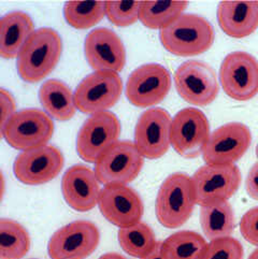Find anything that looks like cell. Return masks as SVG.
<instances>
[{"mask_svg":"<svg viewBox=\"0 0 258 259\" xmlns=\"http://www.w3.org/2000/svg\"><path fill=\"white\" fill-rule=\"evenodd\" d=\"M208 245L205 239L195 231H178L159 244L165 259H199Z\"/></svg>","mask_w":258,"mask_h":259,"instance_id":"25","label":"cell"},{"mask_svg":"<svg viewBox=\"0 0 258 259\" xmlns=\"http://www.w3.org/2000/svg\"><path fill=\"white\" fill-rule=\"evenodd\" d=\"M86 62L95 71H122L126 64V50L117 33L106 27L93 29L84 42Z\"/></svg>","mask_w":258,"mask_h":259,"instance_id":"18","label":"cell"},{"mask_svg":"<svg viewBox=\"0 0 258 259\" xmlns=\"http://www.w3.org/2000/svg\"><path fill=\"white\" fill-rule=\"evenodd\" d=\"M120 135V123L112 112H101L85 120L76 136V153L90 163H96L115 143Z\"/></svg>","mask_w":258,"mask_h":259,"instance_id":"6","label":"cell"},{"mask_svg":"<svg viewBox=\"0 0 258 259\" xmlns=\"http://www.w3.org/2000/svg\"><path fill=\"white\" fill-rule=\"evenodd\" d=\"M34 32L31 17L23 11L9 12L0 21V56L17 58L25 43Z\"/></svg>","mask_w":258,"mask_h":259,"instance_id":"21","label":"cell"},{"mask_svg":"<svg viewBox=\"0 0 258 259\" xmlns=\"http://www.w3.org/2000/svg\"><path fill=\"white\" fill-rule=\"evenodd\" d=\"M30 259H38V258H30Z\"/></svg>","mask_w":258,"mask_h":259,"instance_id":"38","label":"cell"},{"mask_svg":"<svg viewBox=\"0 0 258 259\" xmlns=\"http://www.w3.org/2000/svg\"><path fill=\"white\" fill-rule=\"evenodd\" d=\"M200 225L209 241L231 237L236 228V217L229 201L201 205Z\"/></svg>","mask_w":258,"mask_h":259,"instance_id":"23","label":"cell"},{"mask_svg":"<svg viewBox=\"0 0 258 259\" xmlns=\"http://www.w3.org/2000/svg\"><path fill=\"white\" fill-rule=\"evenodd\" d=\"M159 244H160V243H159ZM141 259H165V258H163V256L161 255L160 248H159V245H158L157 248L155 249V251H153L150 255L145 256V257H143V258H141Z\"/></svg>","mask_w":258,"mask_h":259,"instance_id":"34","label":"cell"},{"mask_svg":"<svg viewBox=\"0 0 258 259\" xmlns=\"http://www.w3.org/2000/svg\"><path fill=\"white\" fill-rule=\"evenodd\" d=\"M117 240L126 254L139 259L150 255L159 245L153 229L142 222L126 228H119Z\"/></svg>","mask_w":258,"mask_h":259,"instance_id":"24","label":"cell"},{"mask_svg":"<svg viewBox=\"0 0 258 259\" xmlns=\"http://www.w3.org/2000/svg\"><path fill=\"white\" fill-rule=\"evenodd\" d=\"M0 105H2V120H0V129H2L17 112L13 95L5 89L0 90Z\"/></svg>","mask_w":258,"mask_h":259,"instance_id":"32","label":"cell"},{"mask_svg":"<svg viewBox=\"0 0 258 259\" xmlns=\"http://www.w3.org/2000/svg\"><path fill=\"white\" fill-rule=\"evenodd\" d=\"M62 193L66 203L77 212H88L98 205L101 194L99 180L91 168L74 165L62 180Z\"/></svg>","mask_w":258,"mask_h":259,"instance_id":"19","label":"cell"},{"mask_svg":"<svg viewBox=\"0 0 258 259\" xmlns=\"http://www.w3.org/2000/svg\"><path fill=\"white\" fill-rule=\"evenodd\" d=\"M100 242L98 227L90 221H75L52 235L48 253L51 259H85Z\"/></svg>","mask_w":258,"mask_h":259,"instance_id":"11","label":"cell"},{"mask_svg":"<svg viewBox=\"0 0 258 259\" xmlns=\"http://www.w3.org/2000/svg\"><path fill=\"white\" fill-rule=\"evenodd\" d=\"M210 136L208 117L199 109H182L172 118L171 146L184 158L193 159L202 155Z\"/></svg>","mask_w":258,"mask_h":259,"instance_id":"10","label":"cell"},{"mask_svg":"<svg viewBox=\"0 0 258 259\" xmlns=\"http://www.w3.org/2000/svg\"><path fill=\"white\" fill-rule=\"evenodd\" d=\"M162 47L171 54L191 57L203 54L214 43L215 32L212 24L204 17L184 13L159 32Z\"/></svg>","mask_w":258,"mask_h":259,"instance_id":"2","label":"cell"},{"mask_svg":"<svg viewBox=\"0 0 258 259\" xmlns=\"http://www.w3.org/2000/svg\"><path fill=\"white\" fill-rule=\"evenodd\" d=\"M217 15L221 29L227 36L242 39L258 28V2H222Z\"/></svg>","mask_w":258,"mask_h":259,"instance_id":"20","label":"cell"},{"mask_svg":"<svg viewBox=\"0 0 258 259\" xmlns=\"http://www.w3.org/2000/svg\"><path fill=\"white\" fill-rule=\"evenodd\" d=\"M187 7V2H143L140 22L150 29L161 30L183 15Z\"/></svg>","mask_w":258,"mask_h":259,"instance_id":"27","label":"cell"},{"mask_svg":"<svg viewBox=\"0 0 258 259\" xmlns=\"http://www.w3.org/2000/svg\"><path fill=\"white\" fill-rule=\"evenodd\" d=\"M197 204L193 179L176 172L161 183L155 202V213L160 225L176 229L192 217Z\"/></svg>","mask_w":258,"mask_h":259,"instance_id":"3","label":"cell"},{"mask_svg":"<svg viewBox=\"0 0 258 259\" xmlns=\"http://www.w3.org/2000/svg\"><path fill=\"white\" fill-rule=\"evenodd\" d=\"M30 245V236L23 225L13 220H0V259H22Z\"/></svg>","mask_w":258,"mask_h":259,"instance_id":"26","label":"cell"},{"mask_svg":"<svg viewBox=\"0 0 258 259\" xmlns=\"http://www.w3.org/2000/svg\"><path fill=\"white\" fill-rule=\"evenodd\" d=\"M172 118L162 108H151L140 115L135 127V145L146 159H158L171 145Z\"/></svg>","mask_w":258,"mask_h":259,"instance_id":"15","label":"cell"},{"mask_svg":"<svg viewBox=\"0 0 258 259\" xmlns=\"http://www.w3.org/2000/svg\"><path fill=\"white\" fill-rule=\"evenodd\" d=\"M99 259H127V258L117 253H107V254L101 255Z\"/></svg>","mask_w":258,"mask_h":259,"instance_id":"35","label":"cell"},{"mask_svg":"<svg viewBox=\"0 0 258 259\" xmlns=\"http://www.w3.org/2000/svg\"><path fill=\"white\" fill-rule=\"evenodd\" d=\"M197 204L228 201L240 187L241 171L236 165H204L192 177Z\"/></svg>","mask_w":258,"mask_h":259,"instance_id":"13","label":"cell"},{"mask_svg":"<svg viewBox=\"0 0 258 259\" xmlns=\"http://www.w3.org/2000/svg\"><path fill=\"white\" fill-rule=\"evenodd\" d=\"M64 163V155L56 146L45 145L22 152L14 160L13 172L21 183L37 186L57 178Z\"/></svg>","mask_w":258,"mask_h":259,"instance_id":"16","label":"cell"},{"mask_svg":"<svg viewBox=\"0 0 258 259\" xmlns=\"http://www.w3.org/2000/svg\"><path fill=\"white\" fill-rule=\"evenodd\" d=\"M252 143L249 128L239 122L227 123L211 134L202 153L205 165H235Z\"/></svg>","mask_w":258,"mask_h":259,"instance_id":"14","label":"cell"},{"mask_svg":"<svg viewBox=\"0 0 258 259\" xmlns=\"http://www.w3.org/2000/svg\"><path fill=\"white\" fill-rule=\"evenodd\" d=\"M39 99L46 113L58 122L71 119L77 110L74 93L66 83L57 79L48 80L41 85Z\"/></svg>","mask_w":258,"mask_h":259,"instance_id":"22","label":"cell"},{"mask_svg":"<svg viewBox=\"0 0 258 259\" xmlns=\"http://www.w3.org/2000/svg\"><path fill=\"white\" fill-rule=\"evenodd\" d=\"M220 83L231 99L251 100L258 94V60L243 51L229 53L220 68Z\"/></svg>","mask_w":258,"mask_h":259,"instance_id":"9","label":"cell"},{"mask_svg":"<svg viewBox=\"0 0 258 259\" xmlns=\"http://www.w3.org/2000/svg\"><path fill=\"white\" fill-rule=\"evenodd\" d=\"M240 231L248 243L258 247V206L249 209L240 222Z\"/></svg>","mask_w":258,"mask_h":259,"instance_id":"31","label":"cell"},{"mask_svg":"<svg viewBox=\"0 0 258 259\" xmlns=\"http://www.w3.org/2000/svg\"><path fill=\"white\" fill-rule=\"evenodd\" d=\"M144 157L132 141H118L95 163L100 184L127 185L138 178L144 165Z\"/></svg>","mask_w":258,"mask_h":259,"instance_id":"8","label":"cell"},{"mask_svg":"<svg viewBox=\"0 0 258 259\" xmlns=\"http://www.w3.org/2000/svg\"><path fill=\"white\" fill-rule=\"evenodd\" d=\"M171 74L159 64H145L132 72L126 83V97L133 106L150 108L165 99L171 89Z\"/></svg>","mask_w":258,"mask_h":259,"instance_id":"12","label":"cell"},{"mask_svg":"<svg viewBox=\"0 0 258 259\" xmlns=\"http://www.w3.org/2000/svg\"><path fill=\"white\" fill-rule=\"evenodd\" d=\"M62 53L63 40L56 30L36 29L16 58L17 73L24 82L38 83L54 70Z\"/></svg>","mask_w":258,"mask_h":259,"instance_id":"1","label":"cell"},{"mask_svg":"<svg viewBox=\"0 0 258 259\" xmlns=\"http://www.w3.org/2000/svg\"><path fill=\"white\" fill-rule=\"evenodd\" d=\"M98 206L103 218L118 228H126L140 223L144 213L140 195L127 185L103 187Z\"/></svg>","mask_w":258,"mask_h":259,"instance_id":"17","label":"cell"},{"mask_svg":"<svg viewBox=\"0 0 258 259\" xmlns=\"http://www.w3.org/2000/svg\"><path fill=\"white\" fill-rule=\"evenodd\" d=\"M243 246L235 238L210 241L199 259H243Z\"/></svg>","mask_w":258,"mask_h":259,"instance_id":"30","label":"cell"},{"mask_svg":"<svg viewBox=\"0 0 258 259\" xmlns=\"http://www.w3.org/2000/svg\"><path fill=\"white\" fill-rule=\"evenodd\" d=\"M245 191L252 199L258 201V161L254 163L246 176Z\"/></svg>","mask_w":258,"mask_h":259,"instance_id":"33","label":"cell"},{"mask_svg":"<svg viewBox=\"0 0 258 259\" xmlns=\"http://www.w3.org/2000/svg\"><path fill=\"white\" fill-rule=\"evenodd\" d=\"M0 132L11 148L26 152L48 145L54 134V123L45 111L24 109L17 111Z\"/></svg>","mask_w":258,"mask_h":259,"instance_id":"4","label":"cell"},{"mask_svg":"<svg viewBox=\"0 0 258 259\" xmlns=\"http://www.w3.org/2000/svg\"><path fill=\"white\" fill-rule=\"evenodd\" d=\"M143 2H106V16L118 27H127L140 21Z\"/></svg>","mask_w":258,"mask_h":259,"instance_id":"29","label":"cell"},{"mask_svg":"<svg viewBox=\"0 0 258 259\" xmlns=\"http://www.w3.org/2000/svg\"><path fill=\"white\" fill-rule=\"evenodd\" d=\"M68 25L75 29H89L106 16V2H68L64 6Z\"/></svg>","mask_w":258,"mask_h":259,"instance_id":"28","label":"cell"},{"mask_svg":"<svg viewBox=\"0 0 258 259\" xmlns=\"http://www.w3.org/2000/svg\"><path fill=\"white\" fill-rule=\"evenodd\" d=\"M256 156H257V158H258V144H257V146H256Z\"/></svg>","mask_w":258,"mask_h":259,"instance_id":"37","label":"cell"},{"mask_svg":"<svg viewBox=\"0 0 258 259\" xmlns=\"http://www.w3.org/2000/svg\"><path fill=\"white\" fill-rule=\"evenodd\" d=\"M247 259H258V248H256L255 251L248 256Z\"/></svg>","mask_w":258,"mask_h":259,"instance_id":"36","label":"cell"},{"mask_svg":"<svg viewBox=\"0 0 258 259\" xmlns=\"http://www.w3.org/2000/svg\"><path fill=\"white\" fill-rule=\"evenodd\" d=\"M174 81L181 98L192 106H209L219 96L217 73L210 65L199 60H188L180 65Z\"/></svg>","mask_w":258,"mask_h":259,"instance_id":"5","label":"cell"},{"mask_svg":"<svg viewBox=\"0 0 258 259\" xmlns=\"http://www.w3.org/2000/svg\"><path fill=\"white\" fill-rule=\"evenodd\" d=\"M123 92L116 72L95 71L80 82L74 92L76 109L84 114H97L114 107Z\"/></svg>","mask_w":258,"mask_h":259,"instance_id":"7","label":"cell"}]
</instances>
